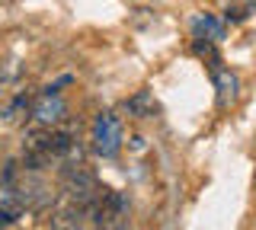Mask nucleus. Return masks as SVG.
Listing matches in <instances>:
<instances>
[{"instance_id": "obj_1", "label": "nucleus", "mask_w": 256, "mask_h": 230, "mask_svg": "<svg viewBox=\"0 0 256 230\" xmlns=\"http://www.w3.org/2000/svg\"><path fill=\"white\" fill-rule=\"evenodd\" d=\"M122 147V118L116 112H100L93 122V150L100 157H116Z\"/></svg>"}, {"instance_id": "obj_2", "label": "nucleus", "mask_w": 256, "mask_h": 230, "mask_svg": "<svg viewBox=\"0 0 256 230\" xmlns=\"http://www.w3.org/2000/svg\"><path fill=\"white\" fill-rule=\"evenodd\" d=\"M64 99L58 96V93H48L45 90V96L32 106V115H36V122L42 125V128H52L54 122H61V115H64Z\"/></svg>"}, {"instance_id": "obj_3", "label": "nucleus", "mask_w": 256, "mask_h": 230, "mask_svg": "<svg viewBox=\"0 0 256 230\" xmlns=\"http://www.w3.org/2000/svg\"><path fill=\"white\" fill-rule=\"evenodd\" d=\"M86 208L84 205H74V202H68L64 208H58L52 214V230H84L86 224Z\"/></svg>"}, {"instance_id": "obj_4", "label": "nucleus", "mask_w": 256, "mask_h": 230, "mask_svg": "<svg viewBox=\"0 0 256 230\" xmlns=\"http://www.w3.org/2000/svg\"><path fill=\"white\" fill-rule=\"evenodd\" d=\"M157 99L150 96L148 90H138L132 99H125V112L128 115H134V118H154L157 115Z\"/></svg>"}, {"instance_id": "obj_5", "label": "nucleus", "mask_w": 256, "mask_h": 230, "mask_svg": "<svg viewBox=\"0 0 256 230\" xmlns=\"http://www.w3.org/2000/svg\"><path fill=\"white\" fill-rule=\"evenodd\" d=\"M196 38L218 42V38H224V26H221L214 16H198V19H196Z\"/></svg>"}, {"instance_id": "obj_6", "label": "nucleus", "mask_w": 256, "mask_h": 230, "mask_svg": "<svg viewBox=\"0 0 256 230\" xmlns=\"http://www.w3.org/2000/svg\"><path fill=\"white\" fill-rule=\"evenodd\" d=\"M214 77H218V102H221V106L234 102V96H237V77L228 74V70H218Z\"/></svg>"}, {"instance_id": "obj_7", "label": "nucleus", "mask_w": 256, "mask_h": 230, "mask_svg": "<svg viewBox=\"0 0 256 230\" xmlns=\"http://www.w3.org/2000/svg\"><path fill=\"white\" fill-rule=\"evenodd\" d=\"M0 86H4V77H0Z\"/></svg>"}]
</instances>
